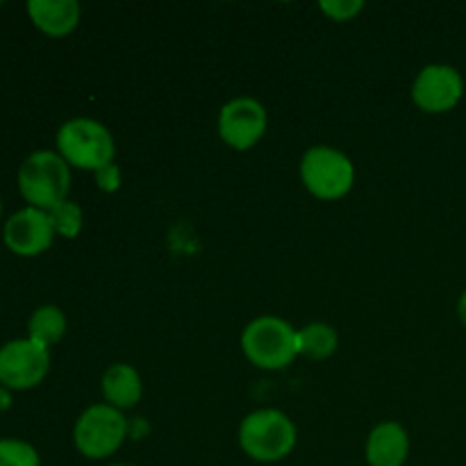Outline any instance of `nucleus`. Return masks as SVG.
I'll return each instance as SVG.
<instances>
[{
	"instance_id": "nucleus-16",
	"label": "nucleus",
	"mask_w": 466,
	"mask_h": 466,
	"mask_svg": "<svg viewBox=\"0 0 466 466\" xmlns=\"http://www.w3.org/2000/svg\"><path fill=\"white\" fill-rule=\"evenodd\" d=\"M48 217L50 223H53L55 235H62L66 239H76L82 230V223H85L80 205H76L73 200H64V203L55 205Z\"/></svg>"
},
{
	"instance_id": "nucleus-10",
	"label": "nucleus",
	"mask_w": 466,
	"mask_h": 466,
	"mask_svg": "<svg viewBox=\"0 0 466 466\" xmlns=\"http://www.w3.org/2000/svg\"><path fill=\"white\" fill-rule=\"evenodd\" d=\"M3 237L12 253L23 255V258H35V255L50 248L55 230L48 212L27 205L25 209H18L16 214L7 218Z\"/></svg>"
},
{
	"instance_id": "nucleus-21",
	"label": "nucleus",
	"mask_w": 466,
	"mask_h": 466,
	"mask_svg": "<svg viewBox=\"0 0 466 466\" xmlns=\"http://www.w3.org/2000/svg\"><path fill=\"white\" fill-rule=\"evenodd\" d=\"M458 317H460V321H462V326L466 328V291L460 296V300H458Z\"/></svg>"
},
{
	"instance_id": "nucleus-7",
	"label": "nucleus",
	"mask_w": 466,
	"mask_h": 466,
	"mask_svg": "<svg viewBox=\"0 0 466 466\" xmlns=\"http://www.w3.org/2000/svg\"><path fill=\"white\" fill-rule=\"evenodd\" d=\"M50 369L46 346L32 339H14L0 346V385L7 390H32Z\"/></svg>"
},
{
	"instance_id": "nucleus-18",
	"label": "nucleus",
	"mask_w": 466,
	"mask_h": 466,
	"mask_svg": "<svg viewBox=\"0 0 466 466\" xmlns=\"http://www.w3.org/2000/svg\"><path fill=\"white\" fill-rule=\"evenodd\" d=\"M319 9H321L326 16H330L332 21H350V18L358 16L364 9L362 0H321L319 3Z\"/></svg>"
},
{
	"instance_id": "nucleus-11",
	"label": "nucleus",
	"mask_w": 466,
	"mask_h": 466,
	"mask_svg": "<svg viewBox=\"0 0 466 466\" xmlns=\"http://www.w3.org/2000/svg\"><path fill=\"white\" fill-rule=\"evenodd\" d=\"M410 453V437L400 423L382 421L369 432L367 455L369 466H403Z\"/></svg>"
},
{
	"instance_id": "nucleus-12",
	"label": "nucleus",
	"mask_w": 466,
	"mask_h": 466,
	"mask_svg": "<svg viewBox=\"0 0 466 466\" xmlns=\"http://www.w3.org/2000/svg\"><path fill=\"white\" fill-rule=\"evenodd\" d=\"M100 391H103L105 403L116 410H130L144 396V382H141L139 371L132 364L116 362L103 373L100 380Z\"/></svg>"
},
{
	"instance_id": "nucleus-14",
	"label": "nucleus",
	"mask_w": 466,
	"mask_h": 466,
	"mask_svg": "<svg viewBox=\"0 0 466 466\" xmlns=\"http://www.w3.org/2000/svg\"><path fill=\"white\" fill-rule=\"evenodd\" d=\"M296 341H299V355L303 358L328 360L330 355H335L337 346H339V335L328 323L314 321L296 332Z\"/></svg>"
},
{
	"instance_id": "nucleus-5",
	"label": "nucleus",
	"mask_w": 466,
	"mask_h": 466,
	"mask_svg": "<svg viewBox=\"0 0 466 466\" xmlns=\"http://www.w3.org/2000/svg\"><path fill=\"white\" fill-rule=\"evenodd\" d=\"M300 180L319 200H339L353 189L355 167L332 146H314L300 159Z\"/></svg>"
},
{
	"instance_id": "nucleus-6",
	"label": "nucleus",
	"mask_w": 466,
	"mask_h": 466,
	"mask_svg": "<svg viewBox=\"0 0 466 466\" xmlns=\"http://www.w3.org/2000/svg\"><path fill=\"white\" fill-rule=\"evenodd\" d=\"M130 435V423L121 410L107 403L86 408L73 428L76 449L89 460H105L116 453Z\"/></svg>"
},
{
	"instance_id": "nucleus-19",
	"label": "nucleus",
	"mask_w": 466,
	"mask_h": 466,
	"mask_svg": "<svg viewBox=\"0 0 466 466\" xmlns=\"http://www.w3.org/2000/svg\"><path fill=\"white\" fill-rule=\"evenodd\" d=\"M96 182H98V187L103 191L114 194V191L121 187V168H118L114 162L105 164L103 168H98V171H96Z\"/></svg>"
},
{
	"instance_id": "nucleus-2",
	"label": "nucleus",
	"mask_w": 466,
	"mask_h": 466,
	"mask_svg": "<svg viewBox=\"0 0 466 466\" xmlns=\"http://www.w3.org/2000/svg\"><path fill=\"white\" fill-rule=\"evenodd\" d=\"M296 426L285 412L273 408L255 410L239 426V446L255 462H280L294 451Z\"/></svg>"
},
{
	"instance_id": "nucleus-22",
	"label": "nucleus",
	"mask_w": 466,
	"mask_h": 466,
	"mask_svg": "<svg viewBox=\"0 0 466 466\" xmlns=\"http://www.w3.org/2000/svg\"><path fill=\"white\" fill-rule=\"evenodd\" d=\"M109 466H132V464H109Z\"/></svg>"
},
{
	"instance_id": "nucleus-17",
	"label": "nucleus",
	"mask_w": 466,
	"mask_h": 466,
	"mask_svg": "<svg viewBox=\"0 0 466 466\" xmlns=\"http://www.w3.org/2000/svg\"><path fill=\"white\" fill-rule=\"evenodd\" d=\"M0 466H41L35 446L18 440H0Z\"/></svg>"
},
{
	"instance_id": "nucleus-1",
	"label": "nucleus",
	"mask_w": 466,
	"mask_h": 466,
	"mask_svg": "<svg viewBox=\"0 0 466 466\" xmlns=\"http://www.w3.org/2000/svg\"><path fill=\"white\" fill-rule=\"evenodd\" d=\"M18 189L30 208L50 212L71 191V167L53 150H36L18 168Z\"/></svg>"
},
{
	"instance_id": "nucleus-8",
	"label": "nucleus",
	"mask_w": 466,
	"mask_h": 466,
	"mask_svg": "<svg viewBox=\"0 0 466 466\" xmlns=\"http://www.w3.org/2000/svg\"><path fill=\"white\" fill-rule=\"evenodd\" d=\"M268 126V114L259 100L241 96L228 100L218 112V137L232 150H250L259 144Z\"/></svg>"
},
{
	"instance_id": "nucleus-3",
	"label": "nucleus",
	"mask_w": 466,
	"mask_h": 466,
	"mask_svg": "<svg viewBox=\"0 0 466 466\" xmlns=\"http://www.w3.org/2000/svg\"><path fill=\"white\" fill-rule=\"evenodd\" d=\"M291 323L280 317H259L244 328L241 350L253 367L280 371L299 358V341Z\"/></svg>"
},
{
	"instance_id": "nucleus-13",
	"label": "nucleus",
	"mask_w": 466,
	"mask_h": 466,
	"mask_svg": "<svg viewBox=\"0 0 466 466\" xmlns=\"http://www.w3.org/2000/svg\"><path fill=\"white\" fill-rule=\"evenodd\" d=\"M27 14L48 36H66L80 23V5L76 0H30Z\"/></svg>"
},
{
	"instance_id": "nucleus-23",
	"label": "nucleus",
	"mask_w": 466,
	"mask_h": 466,
	"mask_svg": "<svg viewBox=\"0 0 466 466\" xmlns=\"http://www.w3.org/2000/svg\"><path fill=\"white\" fill-rule=\"evenodd\" d=\"M0 214H3V205H0Z\"/></svg>"
},
{
	"instance_id": "nucleus-15",
	"label": "nucleus",
	"mask_w": 466,
	"mask_h": 466,
	"mask_svg": "<svg viewBox=\"0 0 466 466\" xmlns=\"http://www.w3.org/2000/svg\"><path fill=\"white\" fill-rule=\"evenodd\" d=\"M64 332H66V317L57 305H41L27 321V339L36 341L46 349L57 344Z\"/></svg>"
},
{
	"instance_id": "nucleus-9",
	"label": "nucleus",
	"mask_w": 466,
	"mask_h": 466,
	"mask_svg": "<svg viewBox=\"0 0 466 466\" xmlns=\"http://www.w3.org/2000/svg\"><path fill=\"white\" fill-rule=\"evenodd\" d=\"M462 76L449 64H428L412 85L414 105L426 114L451 112L462 100Z\"/></svg>"
},
{
	"instance_id": "nucleus-4",
	"label": "nucleus",
	"mask_w": 466,
	"mask_h": 466,
	"mask_svg": "<svg viewBox=\"0 0 466 466\" xmlns=\"http://www.w3.org/2000/svg\"><path fill=\"white\" fill-rule=\"evenodd\" d=\"M59 155L68 167L82 171H98L114 162L116 146L107 127L94 118H71L57 132Z\"/></svg>"
},
{
	"instance_id": "nucleus-20",
	"label": "nucleus",
	"mask_w": 466,
	"mask_h": 466,
	"mask_svg": "<svg viewBox=\"0 0 466 466\" xmlns=\"http://www.w3.org/2000/svg\"><path fill=\"white\" fill-rule=\"evenodd\" d=\"M9 405H12V396H9L7 387L0 385V412H3V410H7Z\"/></svg>"
}]
</instances>
